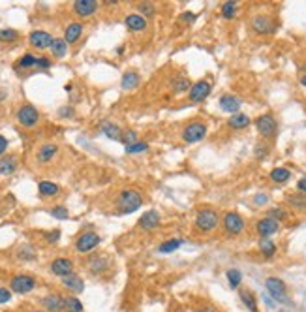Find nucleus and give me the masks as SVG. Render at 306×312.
Segmentation results:
<instances>
[{
  "instance_id": "nucleus-34",
  "label": "nucleus",
  "mask_w": 306,
  "mask_h": 312,
  "mask_svg": "<svg viewBox=\"0 0 306 312\" xmlns=\"http://www.w3.org/2000/svg\"><path fill=\"white\" fill-rule=\"evenodd\" d=\"M237 11H239V6H237V2H233V0H230V2H224V4H222V8H220V13H222V17H224V19H235Z\"/></svg>"
},
{
  "instance_id": "nucleus-23",
  "label": "nucleus",
  "mask_w": 306,
  "mask_h": 312,
  "mask_svg": "<svg viewBox=\"0 0 306 312\" xmlns=\"http://www.w3.org/2000/svg\"><path fill=\"white\" fill-rule=\"evenodd\" d=\"M56 153H59V147H56L55 143H45V145H42V147L38 149L36 158H38V162H42V164H47V162H51V160L55 158Z\"/></svg>"
},
{
  "instance_id": "nucleus-47",
  "label": "nucleus",
  "mask_w": 306,
  "mask_h": 312,
  "mask_svg": "<svg viewBox=\"0 0 306 312\" xmlns=\"http://www.w3.org/2000/svg\"><path fill=\"white\" fill-rule=\"evenodd\" d=\"M254 153H256V158H265L269 153V145L267 143H257L256 149H254Z\"/></svg>"
},
{
  "instance_id": "nucleus-3",
  "label": "nucleus",
  "mask_w": 306,
  "mask_h": 312,
  "mask_svg": "<svg viewBox=\"0 0 306 312\" xmlns=\"http://www.w3.org/2000/svg\"><path fill=\"white\" fill-rule=\"evenodd\" d=\"M265 288H267L271 299L282 305H290V296H288V286L284 280L276 279V277H269L265 280Z\"/></svg>"
},
{
  "instance_id": "nucleus-30",
  "label": "nucleus",
  "mask_w": 306,
  "mask_h": 312,
  "mask_svg": "<svg viewBox=\"0 0 306 312\" xmlns=\"http://www.w3.org/2000/svg\"><path fill=\"white\" fill-rule=\"evenodd\" d=\"M17 170V158L13 154L0 158V175H11Z\"/></svg>"
},
{
  "instance_id": "nucleus-29",
  "label": "nucleus",
  "mask_w": 306,
  "mask_h": 312,
  "mask_svg": "<svg viewBox=\"0 0 306 312\" xmlns=\"http://www.w3.org/2000/svg\"><path fill=\"white\" fill-rule=\"evenodd\" d=\"M38 192H40V196L42 197H53L61 192V188H59V185L53 182V181H40L38 182Z\"/></svg>"
},
{
  "instance_id": "nucleus-33",
  "label": "nucleus",
  "mask_w": 306,
  "mask_h": 312,
  "mask_svg": "<svg viewBox=\"0 0 306 312\" xmlns=\"http://www.w3.org/2000/svg\"><path fill=\"white\" fill-rule=\"evenodd\" d=\"M182 245H184L182 239H167V241H164L158 247V252H162V254H171V252L179 250Z\"/></svg>"
},
{
  "instance_id": "nucleus-38",
  "label": "nucleus",
  "mask_w": 306,
  "mask_h": 312,
  "mask_svg": "<svg viewBox=\"0 0 306 312\" xmlns=\"http://www.w3.org/2000/svg\"><path fill=\"white\" fill-rule=\"evenodd\" d=\"M190 87H192V83L188 77H177L175 81H173V93L177 94H182V93H190Z\"/></svg>"
},
{
  "instance_id": "nucleus-1",
  "label": "nucleus",
  "mask_w": 306,
  "mask_h": 312,
  "mask_svg": "<svg viewBox=\"0 0 306 312\" xmlns=\"http://www.w3.org/2000/svg\"><path fill=\"white\" fill-rule=\"evenodd\" d=\"M143 205V194L133 188H126L117 197V213L119 214H130L136 213L137 209Z\"/></svg>"
},
{
  "instance_id": "nucleus-14",
  "label": "nucleus",
  "mask_w": 306,
  "mask_h": 312,
  "mask_svg": "<svg viewBox=\"0 0 306 312\" xmlns=\"http://www.w3.org/2000/svg\"><path fill=\"white\" fill-rule=\"evenodd\" d=\"M278 230H280V222L269 218V216H263V218H259L256 222V231L263 237V239H269V237L274 235Z\"/></svg>"
},
{
  "instance_id": "nucleus-59",
  "label": "nucleus",
  "mask_w": 306,
  "mask_h": 312,
  "mask_svg": "<svg viewBox=\"0 0 306 312\" xmlns=\"http://www.w3.org/2000/svg\"><path fill=\"white\" fill-rule=\"evenodd\" d=\"M30 312H47V310H30Z\"/></svg>"
},
{
  "instance_id": "nucleus-36",
  "label": "nucleus",
  "mask_w": 306,
  "mask_h": 312,
  "mask_svg": "<svg viewBox=\"0 0 306 312\" xmlns=\"http://www.w3.org/2000/svg\"><path fill=\"white\" fill-rule=\"evenodd\" d=\"M64 312H83V303L75 296L64 297Z\"/></svg>"
},
{
  "instance_id": "nucleus-19",
  "label": "nucleus",
  "mask_w": 306,
  "mask_h": 312,
  "mask_svg": "<svg viewBox=\"0 0 306 312\" xmlns=\"http://www.w3.org/2000/svg\"><path fill=\"white\" fill-rule=\"evenodd\" d=\"M62 286H64L66 290H70L71 293H81V291L85 290V280L77 273H71L62 279Z\"/></svg>"
},
{
  "instance_id": "nucleus-55",
  "label": "nucleus",
  "mask_w": 306,
  "mask_h": 312,
  "mask_svg": "<svg viewBox=\"0 0 306 312\" xmlns=\"http://www.w3.org/2000/svg\"><path fill=\"white\" fill-rule=\"evenodd\" d=\"M59 115H61V117H73V109L66 105V107H62V109L59 111Z\"/></svg>"
},
{
  "instance_id": "nucleus-54",
  "label": "nucleus",
  "mask_w": 306,
  "mask_h": 312,
  "mask_svg": "<svg viewBox=\"0 0 306 312\" xmlns=\"http://www.w3.org/2000/svg\"><path fill=\"white\" fill-rule=\"evenodd\" d=\"M297 190L302 192V194H306V175L299 179V182H297Z\"/></svg>"
},
{
  "instance_id": "nucleus-8",
  "label": "nucleus",
  "mask_w": 306,
  "mask_h": 312,
  "mask_svg": "<svg viewBox=\"0 0 306 312\" xmlns=\"http://www.w3.org/2000/svg\"><path fill=\"white\" fill-rule=\"evenodd\" d=\"M211 93H213V83L207 81V79H199V81L192 83L188 96H190V102L199 104V102H205Z\"/></svg>"
},
{
  "instance_id": "nucleus-21",
  "label": "nucleus",
  "mask_w": 306,
  "mask_h": 312,
  "mask_svg": "<svg viewBox=\"0 0 306 312\" xmlns=\"http://www.w3.org/2000/svg\"><path fill=\"white\" fill-rule=\"evenodd\" d=\"M100 130H102V134H104L105 137H109L113 141H122V134H124V132H122L115 122L102 121L100 122Z\"/></svg>"
},
{
  "instance_id": "nucleus-53",
  "label": "nucleus",
  "mask_w": 306,
  "mask_h": 312,
  "mask_svg": "<svg viewBox=\"0 0 306 312\" xmlns=\"http://www.w3.org/2000/svg\"><path fill=\"white\" fill-rule=\"evenodd\" d=\"M6 149H8V139H6L4 136H0V158L4 156Z\"/></svg>"
},
{
  "instance_id": "nucleus-17",
  "label": "nucleus",
  "mask_w": 306,
  "mask_h": 312,
  "mask_svg": "<svg viewBox=\"0 0 306 312\" xmlns=\"http://www.w3.org/2000/svg\"><path fill=\"white\" fill-rule=\"evenodd\" d=\"M218 105L225 111V113L235 115V113H239V109H241L242 102H241V98H237L235 94H222L218 100Z\"/></svg>"
},
{
  "instance_id": "nucleus-50",
  "label": "nucleus",
  "mask_w": 306,
  "mask_h": 312,
  "mask_svg": "<svg viewBox=\"0 0 306 312\" xmlns=\"http://www.w3.org/2000/svg\"><path fill=\"white\" fill-rule=\"evenodd\" d=\"M45 239H47L49 245L59 243V239H61V230H53V231H49V233H45Z\"/></svg>"
},
{
  "instance_id": "nucleus-32",
  "label": "nucleus",
  "mask_w": 306,
  "mask_h": 312,
  "mask_svg": "<svg viewBox=\"0 0 306 312\" xmlns=\"http://www.w3.org/2000/svg\"><path fill=\"white\" fill-rule=\"evenodd\" d=\"M291 177V171L288 170V168H274L273 171H271V181L273 182H278V185H282V182H288Z\"/></svg>"
},
{
  "instance_id": "nucleus-11",
  "label": "nucleus",
  "mask_w": 306,
  "mask_h": 312,
  "mask_svg": "<svg viewBox=\"0 0 306 312\" xmlns=\"http://www.w3.org/2000/svg\"><path fill=\"white\" fill-rule=\"evenodd\" d=\"M160 224H162V216H160L158 211H154V209H150V211H147V213L141 214V218L137 220V228L143 231H154L158 230Z\"/></svg>"
},
{
  "instance_id": "nucleus-48",
  "label": "nucleus",
  "mask_w": 306,
  "mask_h": 312,
  "mask_svg": "<svg viewBox=\"0 0 306 312\" xmlns=\"http://www.w3.org/2000/svg\"><path fill=\"white\" fill-rule=\"evenodd\" d=\"M51 64H53V62H51L49 57H38V59H36V68H40V70H49Z\"/></svg>"
},
{
  "instance_id": "nucleus-10",
  "label": "nucleus",
  "mask_w": 306,
  "mask_h": 312,
  "mask_svg": "<svg viewBox=\"0 0 306 312\" xmlns=\"http://www.w3.org/2000/svg\"><path fill=\"white\" fill-rule=\"evenodd\" d=\"M17 121L25 128H34L40 122V111L30 104H25L17 111Z\"/></svg>"
},
{
  "instance_id": "nucleus-2",
  "label": "nucleus",
  "mask_w": 306,
  "mask_h": 312,
  "mask_svg": "<svg viewBox=\"0 0 306 312\" xmlns=\"http://www.w3.org/2000/svg\"><path fill=\"white\" fill-rule=\"evenodd\" d=\"M218 222H220V216L218 213L214 211V209H201V211H197L196 214V230L201 231V233H211L218 228Z\"/></svg>"
},
{
  "instance_id": "nucleus-39",
  "label": "nucleus",
  "mask_w": 306,
  "mask_h": 312,
  "mask_svg": "<svg viewBox=\"0 0 306 312\" xmlns=\"http://www.w3.org/2000/svg\"><path fill=\"white\" fill-rule=\"evenodd\" d=\"M259 250H261L263 256L271 260V258H273L274 254H276V245H274V243L271 241V239H263V241L259 243Z\"/></svg>"
},
{
  "instance_id": "nucleus-28",
  "label": "nucleus",
  "mask_w": 306,
  "mask_h": 312,
  "mask_svg": "<svg viewBox=\"0 0 306 312\" xmlns=\"http://www.w3.org/2000/svg\"><path fill=\"white\" fill-rule=\"evenodd\" d=\"M139 83H141V76L137 74V71H126L124 76H122L121 79V87L124 88V90H133V88L139 87Z\"/></svg>"
},
{
  "instance_id": "nucleus-22",
  "label": "nucleus",
  "mask_w": 306,
  "mask_h": 312,
  "mask_svg": "<svg viewBox=\"0 0 306 312\" xmlns=\"http://www.w3.org/2000/svg\"><path fill=\"white\" fill-rule=\"evenodd\" d=\"M124 23L131 32H141V30H145L147 25H148L147 19H145L143 15H139V13H128L126 19H124Z\"/></svg>"
},
{
  "instance_id": "nucleus-37",
  "label": "nucleus",
  "mask_w": 306,
  "mask_h": 312,
  "mask_svg": "<svg viewBox=\"0 0 306 312\" xmlns=\"http://www.w3.org/2000/svg\"><path fill=\"white\" fill-rule=\"evenodd\" d=\"M17 258H19V260H25V262H32V260H36V248L27 243V245H23V247L17 250Z\"/></svg>"
},
{
  "instance_id": "nucleus-43",
  "label": "nucleus",
  "mask_w": 306,
  "mask_h": 312,
  "mask_svg": "<svg viewBox=\"0 0 306 312\" xmlns=\"http://www.w3.org/2000/svg\"><path fill=\"white\" fill-rule=\"evenodd\" d=\"M36 59L38 57L30 55V53H27V55H23L19 61H17V68H21V70H28V68H32V66H36Z\"/></svg>"
},
{
  "instance_id": "nucleus-57",
  "label": "nucleus",
  "mask_w": 306,
  "mask_h": 312,
  "mask_svg": "<svg viewBox=\"0 0 306 312\" xmlns=\"http://www.w3.org/2000/svg\"><path fill=\"white\" fill-rule=\"evenodd\" d=\"M301 85H302V87H306V74L301 77Z\"/></svg>"
},
{
  "instance_id": "nucleus-56",
  "label": "nucleus",
  "mask_w": 306,
  "mask_h": 312,
  "mask_svg": "<svg viewBox=\"0 0 306 312\" xmlns=\"http://www.w3.org/2000/svg\"><path fill=\"white\" fill-rule=\"evenodd\" d=\"M196 312H220L218 308L211 307V305H205V307H197Z\"/></svg>"
},
{
  "instance_id": "nucleus-9",
  "label": "nucleus",
  "mask_w": 306,
  "mask_h": 312,
  "mask_svg": "<svg viewBox=\"0 0 306 312\" xmlns=\"http://www.w3.org/2000/svg\"><path fill=\"white\" fill-rule=\"evenodd\" d=\"M256 128L263 137L271 139V137H274L276 132H278V122H276V119H274L271 113H265V115H259L256 119Z\"/></svg>"
},
{
  "instance_id": "nucleus-24",
  "label": "nucleus",
  "mask_w": 306,
  "mask_h": 312,
  "mask_svg": "<svg viewBox=\"0 0 306 312\" xmlns=\"http://www.w3.org/2000/svg\"><path fill=\"white\" fill-rule=\"evenodd\" d=\"M239 299H241V303L250 312H259V308H257L256 293H254L252 290H248V288H239Z\"/></svg>"
},
{
  "instance_id": "nucleus-20",
  "label": "nucleus",
  "mask_w": 306,
  "mask_h": 312,
  "mask_svg": "<svg viewBox=\"0 0 306 312\" xmlns=\"http://www.w3.org/2000/svg\"><path fill=\"white\" fill-rule=\"evenodd\" d=\"M87 267H88V271L94 274L105 273V271L109 269V260L105 256H90L87 262Z\"/></svg>"
},
{
  "instance_id": "nucleus-12",
  "label": "nucleus",
  "mask_w": 306,
  "mask_h": 312,
  "mask_svg": "<svg viewBox=\"0 0 306 312\" xmlns=\"http://www.w3.org/2000/svg\"><path fill=\"white\" fill-rule=\"evenodd\" d=\"M100 241H102V239H100L98 233H94V231H85V233H81V235L77 237L75 250L83 252V254H85V252H90L98 247Z\"/></svg>"
},
{
  "instance_id": "nucleus-40",
  "label": "nucleus",
  "mask_w": 306,
  "mask_h": 312,
  "mask_svg": "<svg viewBox=\"0 0 306 312\" xmlns=\"http://www.w3.org/2000/svg\"><path fill=\"white\" fill-rule=\"evenodd\" d=\"M148 151V143L145 141H137L131 143V145H126V153L128 154H143Z\"/></svg>"
},
{
  "instance_id": "nucleus-27",
  "label": "nucleus",
  "mask_w": 306,
  "mask_h": 312,
  "mask_svg": "<svg viewBox=\"0 0 306 312\" xmlns=\"http://www.w3.org/2000/svg\"><path fill=\"white\" fill-rule=\"evenodd\" d=\"M250 117L244 115V113H235V115L230 117V121H227V126H230L231 130H244V128H248L250 126Z\"/></svg>"
},
{
  "instance_id": "nucleus-41",
  "label": "nucleus",
  "mask_w": 306,
  "mask_h": 312,
  "mask_svg": "<svg viewBox=\"0 0 306 312\" xmlns=\"http://www.w3.org/2000/svg\"><path fill=\"white\" fill-rule=\"evenodd\" d=\"M267 216H269V218L276 220V222H282V220L288 218V211H285L284 207H271V209H269Z\"/></svg>"
},
{
  "instance_id": "nucleus-15",
  "label": "nucleus",
  "mask_w": 306,
  "mask_h": 312,
  "mask_svg": "<svg viewBox=\"0 0 306 312\" xmlns=\"http://www.w3.org/2000/svg\"><path fill=\"white\" fill-rule=\"evenodd\" d=\"M51 273L64 279V277L73 273V262L68 260V258H55V260L51 262Z\"/></svg>"
},
{
  "instance_id": "nucleus-25",
  "label": "nucleus",
  "mask_w": 306,
  "mask_h": 312,
  "mask_svg": "<svg viewBox=\"0 0 306 312\" xmlns=\"http://www.w3.org/2000/svg\"><path fill=\"white\" fill-rule=\"evenodd\" d=\"M285 201L290 207H293L299 213H306V194L302 192H293V194H288L285 196Z\"/></svg>"
},
{
  "instance_id": "nucleus-51",
  "label": "nucleus",
  "mask_w": 306,
  "mask_h": 312,
  "mask_svg": "<svg viewBox=\"0 0 306 312\" xmlns=\"http://www.w3.org/2000/svg\"><path fill=\"white\" fill-rule=\"evenodd\" d=\"M196 13L194 11H184V13H181V21L182 23H194L196 21Z\"/></svg>"
},
{
  "instance_id": "nucleus-18",
  "label": "nucleus",
  "mask_w": 306,
  "mask_h": 312,
  "mask_svg": "<svg viewBox=\"0 0 306 312\" xmlns=\"http://www.w3.org/2000/svg\"><path fill=\"white\" fill-rule=\"evenodd\" d=\"M98 10V2L96 0H75L73 2V11H75L79 17H88L96 13Z\"/></svg>"
},
{
  "instance_id": "nucleus-6",
  "label": "nucleus",
  "mask_w": 306,
  "mask_h": 312,
  "mask_svg": "<svg viewBox=\"0 0 306 312\" xmlns=\"http://www.w3.org/2000/svg\"><path fill=\"white\" fill-rule=\"evenodd\" d=\"M250 27L256 34L265 36V34H273L274 30H276V23H274L273 17L267 15V13H257V15H254L250 19Z\"/></svg>"
},
{
  "instance_id": "nucleus-16",
  "label": "nucleus",
  "mask_w": 306,
  "mask_h": 312,
  "mask_svg": "<svg viewBox=\"0 0 306 312\" xmlns=\"http://www.w3.org/2000/svg\"><path fill=\"white\" fill-rule=\"evenodd\" d=\"M40 303L47 312H64V297L61 293H47Z\"/></svg>"
},
{
  "instance_id": "nucleus-13",
  "label": "nucleus",
  "mask_w": 306,
  "mask_h": 312,
  "mask_svg": "<svg viewBox=\"0 0 306 312\" xmlns=\"http://www.w3.org/2000/svg\"><path fill=\"white\" fill-rule=\"evenodd\" d=\"M53 36L49 32H45V30H32L30 36H28V42L32 47L36 49H51V45H53Z\"/></svg>"
},
{
  "instance_id": "nucleus-26",
  "label": "nucleus",
  "mask_w": 306,
  "mask_h": 312,
  "mask_svg": "<svg viewBox=\"0 0 306 312\" xmlns=\"http://www.w3.org/2000/svg\"><path fill=\"white\" fill-rule=\"evenodd\" d=\"M81 34H83V25H81V23H70V25L66 27V30H64L66 44H68V45L75 44L77 40L81 38Z\"/></svg>"
},
{
  "instance_id": "nucleus-7",
  "label": "nucleus",
  "mask_w": 306,
  "mask_h": 312,
  "mask_svg": "<svg viewBox=\"0 0 306 312\" xmlns=\"http://www.w3.org/2000/svg\"><path fill=\"white\" fill-rule=\"evenodd\" d=\"M36 288V279L30 277V274H15L13 279L10 280V290L13 293H30V291Z\"/></svg>"
},
{
  "instance_id": "nucleus-49",
  "label": "nucleus",
  "mask_w": 306,
  "mask_h": 312,
  "mask_svg": "<svg viewBox=\"0 0 306 312\" xmlns=\"http://www.w3.org/2000/svg\"><path fill=\"white\" fill-rule=\"evenodd\" d=\"M11 293H13L11 290H8V288H4V286H0V305L10 303L11 301Z\"/></svg>"
},
{
  "instance_id": "nucleus-42",
  "label": "nucleus",
  "mask_w": 306,
  "mask_h": 312,
  "mask_svg": "<svg viewBox=\"0 0 306 312\" xmlns=\"http://www.w3.org/2000/svg\"><path fill=\"white\" fill-rule=\"evenodd\" d=\"M137 11H139V15L148 19V17H154L156 8H154V4H150V2H141V4H137Z\"/></svg>"
},
{
  "instance_id": "nucleus-52",
  "label": "nucleus",
  "mask_w": 306,
  "mask_h": 312,
  "mask_svg": "<svg viewBox=\"0 0 306 312\" xmlns=\"http://www.w3.org/2000/svg\"><path fill=\"white\" fill-rule=\"evenodd\" d=\"M267 201H269L267 194H257V196L254 197V203H256V205H263V203H267Z\"/></svg>"
},
{
  "instance_id": "nucleus-58",
  "label": "nucleus",
  "mask_w": 306,
  "mask_h": 312,
  "mask_svg": "<svg viewBox=\"0 0 306 312\" xmlns=\"http://www.w3.org/2000/svg\"><path fill=\"white\" fill-rule=\"evenodd\" d=\"M302 70H304V74H306V61H304V64H302Z\"/></svg>"
},
{
  "instance_id": "nucleus-5",
  "label": "nucleus",
  "mask_w": 306,
  "mask_h": 312,
  "mask_svg": "<svg viewBox=\"0 0 306 312\" xmlns=\"http://www.w3.org/2000/svg\"><path fill=\"white\" fill-rule=\"evenodd\" d=\"M222 224H224L225 233H230V235H241L246 228L244 218L237 211H227L222 218Z\"/></svg>"
},
{
  "instance_id": "nucleus-35",
  "label": "nucleus",
  "mask_w": 306,
  "mask_h": 312,
  "mask_svg": "<svg viewBox=\"0 0 306 312\" xmlns=\"http://www.w3.org/2000/svg\"><path fill=\"white\" fill-rule=\"evenodd\" d=\"M225 277H227V282H230L231 288H233V290H239V286H241L242 282L241 271H239V269H227V271H225Z\"/></svg>"
},
{
  "instance_id": "nucleus-4",
  "label": "nucleus",
  "mask_w": 306,
  "mask_h": 312,
  "mask_svg": "<svg viewBox=\"0 0 306 312\" xmlns=\"http://www.w3.org/2000/svg\"><path fill=\"white\" fill-rule=\"evenodd\" d=\"M207 132L208 128L203 121H192L182 130V139H184V143H190V145L192 143H199L201 139L207 137Z\"/></svg>"
},
{
  "instance_id": "nucleus-46",
  "label": "nucleus",
  "mask_w": 306,
  "mask_h": 312,
  "mask_svg": "<svg viewBox=\"0 0 306 312\" xmlns=\"http://www.w3.org/2000/svg\"><path fill=\"white\" fill-rule=\"evenodd\" d=\"M137 141H139V139H137V132L128 130L122 134V143H124V145H131V143H137Z\"/></svg>"
},
{
  "instance_id": "nucleus-44",
  "label": "nucleus",
  "mask_w": 306,
  "mask_h": 312,
  "mask_svg": "<svg viewBox=\"0 0 306 312\" xmlns=\"http://www.w3.org/2000/svg\"><path fill=\"white\" fill-rule=\"evenodd\" d=\"M19 38V32L13 28H0V40L2 42H15Z\"/></svg>"
},
{
  "instance_id": "nucleus-31",
  "label": "nucleus",
  "mask_w": 306,
  "mask_h": 312,
  "mask_svg": "<svg viewBox=\"0 0 306 312\" xmlns=\"http://www.w3.org/2000/svg\"><path fill=\"white\" fill-rule=\"evenodd\" d=\"M51 53L55 59H64L68 55V44H66L64 38H55L53 40V45H51Z\"/></svg>"
},
{
  "instance_id": "nucleus-45",
  "label": "nucleus",
  "mask_w": 306,
  "mask_h": 312,
  "mask_svg": "<svg viewBox=\"0 0 306 312\" xmlns=\"http://www.w3.org/2000/svg\"><path fill=\"white\" fill-rule=\"evenodd\" d=\"M49 213H51V216L56 218V220H66L68 216H70V213H68V209H66L64 205H56V207L51 209Z\"/></svg>"
}]
</instances>
